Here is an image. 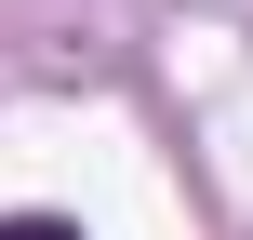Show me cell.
I'll use <instances>...</instances> for the list:
<instances>
[{
  "label": "cell",
  "instance_id": "1",
  "mask_svg": "<svg viewBox=\"0 0 253 240\" xmlns=\"http://www.w3.org/2000/svg\"><path fill=\"white\" fill-rule=\"evenodd\" d=\"M0 240H80L67 214H0Z\"/></svg>",
  "mask_w": 253,
  "mask_h": 240
}]
</instances>
